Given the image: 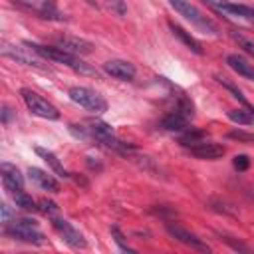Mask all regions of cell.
<instances>
[{
	"label": "cell",
	"mask_w": 254,
	"mask_h": 254,
	"mask_svg": "<svg viewBox=\"0 0 254 254\" xmlns=\"http://www.w3.org/2000/svg\"><path fill=\"white\" fill-rule=\"evenodd\" d=\"M28 46L34 48V52H38L42 58L52 60V62L62 64V65H67V67H71V69L77 71V73H83V75H97V71H95L93 67H89L79 56L69 54V52H65V50L58 48V46H42V44H36V42H28Z\"/></svg>",
	"instance_id": "6da1fadb"
},
{
	"label": "cell",
	"mask_w": 254,
	"mask_h": 254,
	"mask_svg": "<svg viewBox=\"0 0 254 254\" xmlns=\"http://www.w3.org/2000/svg\"><path fill=\"white\" fill-rule=\"evenodd\" d=\"M4 234L10 236L12 240H20V242H28V244H44L46 242L44 232L38 230L36 220H32V218H12V220L4 222Z\"/></svg>",
	"instance_id": "7a4b0ae2"
},
{
	"label": "cell",
	"mask_w": 254,
	"mask_h": 254,
	"mask_svg": "<svg viewBox=\"0 0 254 254\" xmlns=\"http://www.w3.org/2000/svg\"><path fill=\"white\" fill-rule=\"evenodd\" d=\"M67 95H69V99L73 103H77L79 107H83V109H87V111H91L95 115H101V113L107 111V99L99 91H95L91 87L73 85V87L67 89Z\"/></svg>",
	"instance_id": "3957f363"
},
{
	"label": "cell",
	"mask_w": 254,
	"mask_h": 254,
	"mask_svg": "<svg viewBox=\"0 0 254 254\" xmlns=\"http://www.w3.org/2000/svg\"><path fill=\"white\" fill-rule=\"evenodd\" d=\"M185 20H189L194 28H198L200 32H204V34H212V36H216L218 34V26L210 20V18H206L196 6H192L189 0H167Z\"/></svg>",
	"instance_id": "277c9868"
},
{
	"label": "cell",
	"mask_w": 254,
	"mask_h": 254,
	"mask_svg": "<svg viewBox=\"0 0 254 254\" xmlns=\"http://www.w3.org/2000/svg\"><path fill=\"white\" fill-rule=\"evenodd\" d=\"M20 95H22L26 107H28L34 115H38V117H42V119H50V121L60 119L58 107H56L54 103H50L48 99H44L40 93L28 89V87H22V89H20Z\"/></svg>",
	"instance_id": "5b68a950"
},
{
	"label": "cell",
	"mask_w": 254,
	"mask_h": 254,
	"mask_svg": "<svg viewBox=\"0 0 254 254\" xmlns=\"http://www.w3.org/2000/svg\"><path fill=\"white\" fill-rule=\"evenodd\" d=\"M87 127H89L91 137L97 139L99 143H103L107 149H113V151L123 153V155H129V145L123 143V141L115 135V131H113V127H111L109 123H103V121H91Z\"/></svg>",
	"instance_id": "8992f818"
},
{
	"label": "cell",
	"mask_w": 254,
	"mask_h": 254,
	"mask_svg": "<svg viewBox=\"0 0 254 254\" xmlns=\"http://www.w3.org/2000/svg\"><path fill=\"white\" fill-rule=\"evenodd\" d=\"M52 226H54V230L62 236V240H64L65 244H69L71 248L79 250V248H85V246H87V240L83 238V234H81L71 222H67L65 218L52 216Z\"/></svg>",
	"instance_id": "52a82bcc"
},
{
	"label": "cell",
	"mask_w": 254,
	"mask_h": 254,
	"mask_svg": "<svg viewBox=\"0 0 254 254\" xmlns=\"http://www.w3.org/2000/svg\"><path fill=\"white\" fill-rule=\"evenodd\" d=\"M2 54L20 62V64H26V65H42V56L38 52H34V48H30L28 42H24V44H4Z\"/></svg>",
	"instance_id": "ba28073f"
},
{
	"label": "cell",
	"mask_w": 254,
	"mask_h": 254,
	"mask_svg": "<svg viewBox=\"0 0 254 254\" xmlns=\"http://www.w3.org/2000/svg\"><path fill=\"white\" fill-rule=\"evenodd\" d=\"M165 230L175 238V240H179L181 244H185V246H190V248H194V250H200V252H208L210 248H208V244H204L196 234H192L190 230H187L185 226H181L179 222H173V220H167L165 222Z\"/></svg>",
	"instance_id": "9c48e42d"
},
{
	"label": "cell",
	"mask_w": 254,
	"mask_h": 254,
	"mask_svg": "<svg viewBox=\"0 0 254 254\" xmlns=\"http://www.w3.org/2000/svg\"><path fill=\"white\" fill-rule=\"evenodd\" d=\"M54 44L69 54H75V56H87L93 52V42L85 40V38H79V36H56L54 38Z\"/></svg>",
	"instance_id": "30bf717a"
},
{
	"label": "cell",
	"mask_w": 254,
	"mask_h": 254,
	"mask_svg": "<svg viewBox=\"0 0 254 254\" xmlns=\"http://www.w3.org/2000/svg\"><path fill=\"white\" fill-rule=\"evenodd\" d=\"M187 149L194 159H200V161H216V159L224 157V153H226V149L220 143H212V141H206V139L196 143V145H190Z\"/></svg>",
	"instance_id": "8fae6325"
},
{
	"label": "cell",
	"mask_w": 254,
	"mask_h": 254,
	"mask_svg": "<svg viewBox=\"0 0 254 254\" xmlns=\"http://www.w3.org/2000/svg\"><path fill=\"white\" fill-rule=\"evenodd\" d=\"M103 71L107 75L119 79V81H133L135 73H137L135 65L127 60H109V62L103 64Z\"/></svg>",
	"instance_id": "7c38bea8"
},
{
	"label": "cell",
	"mask_w": 254,
	"mask_h": 254,
	"mask_svg": "<svg viewBox=\"0 0 254 254\" xmlns=\"http://www.w3.org/2000/svg\"><path fill=\"white\" fill-rule=\"evenodd\" d=\"M0 175H2V185L6 190L16 192L24 189V177L20 173V169L12 163H2L0 165Z\"/></svg>",
	"instance_id": "4fadbf2b"
},
{
	"label": "cell",
	"mask_w": 254,
	"mask_h": 254,
	"mask_svg": "<svg viewBox=\"0 0 254 254\" xmlns=\"http://www.w3.org/2000/svg\"><path fill=\"white\" fill-rule=\"evenodd\" d=\"M28 179H30L34 185H38L40 189L48 190V192H60V183H58L50 173H46V171H42V169H38V167H30V169H28Z\"/></svg>",
	"instance_id": "5bb4252c"
},
{
	"label": "cell",
	"mask_w": 254,
	"mask_h": 254,
	"mask_svg": "<svg viewBox=\"0 0 254 254\" xmlns=\"http://www.w3.org/2000/svg\"><path fill=\"white\" fill-rule=\"evenodd\" d=\"M189 117L187 115H183L179 109H175V111H171L169 115H165L163 119H161V127L163 129H167V131H185V129H189Z\"/></svg>",
	"instance_id": "9a60e30c"
},
{
	"label": "cell",
	"mask_w": 254,
	"mask_h": 254,
	"mask_svg": "<svg viewBox=\"0 0 254 254\" xmlns=\"http://www.w3.org/2000/svg\"><path fill=\"white\" fill-rule=\"evenodd\" d=\"M226 64H228V67L234 69L238 75H242V77L254 81V65L248 64L242 56H238V54H228V56H226Z\"/></svg>",
	"instance_id": "2e32d148"
},
{
	"label": "cell",
	"mask_w": 254,
	"mask_h": 254,
	"mask_svg": "<svg viewBox=\"0 0 254 254\" xmlns=\"http://www.w3.org/2000/svg\"><path fill=\"white\" fill-rule=\"evenodd\" d=\"M34 151H36V155H40V157L50 165V169H52L58 177H62V179H71V173L60 163V159H58L52 151H48V149H44V147H36Z\"/></svg>",
	"instance_id": "e0dca14e"
},
{
	"label": "cell",
	"mask_w": 254,
	"mask_h": 254,
	"mask_svg": "<svg viewBox=\"0 0 254 254\" xmlns=\"http://www.w3.org/2000/svg\"><path fill=\"white\" fill-rule=\"evenodd\" d=\"M169 28H171V32H173V34H175V36H177V38H179L190 52H194V54H198V56L202 54V46H200V44H198L187 30H183V28H181L179 24H175V22H169Z\"/></svg>",
	"instance_id": "ac0fdd59"
},
{
	"label": "cell",
	"mask_w": 254,
	"mask_h": 254,
	"mask_svg": "<svg viewBox=\"0 0 254 254\" xmlns=\"http://www.w3.org/2000/svg\"><path fill=\"white\" fill-rule=\"evenodd\" d=\"M228 119L238 123V125H252L254 123V107H246V109H230L228 111Z\"/></svg>",
	"instance_id": "d6986e66"
},
{
	"label": "cell",
	"mask_w": 254,
	"mask_h": 254,
	"mask_svg": "<svg viewBox=\"0 0 254 254\" xmlns=\"http://www.w3.org/2000/svg\"><path fill=\"white\" fill-rule=\"evenodd\" d=\"M12 196H14V204H16L18 208H22V210H26V212L38 210V202H36L28 192H24V189H22V190L12 192Z\"/></svg>",
	"instance_id": "ffe728a7"
},
{
	"label": "cell",
	"mask_w": 254,
	"mask_h": 254,
	"mask_svg": "<svg viewBox=\"0 0 254 254\" xmlns=\"http://www.w3.org/2000/svg\"><path fill=\"white\" fill-rule=\"evenodd\" d=\"M204 139H206V131H202V129H185V133L181 135L179 141H181L183 147H190V145H196Z\"/></svg>",
	"instance_id": "44dd1931"
},
{
	"label": "cell",
	"mask_w": 254,
	"mask_h": 254,
	"mask_svg": "<svg viewBox=\"0 0 254 254\" xmlns=\"http://www.w3.org/2000/svg\"><path fill=\"white\" fill-rule=\"evenodd\" d=\"M214 79H216V81H218V83H220V85H222L224 89H228V91L232 93V97H236V99H238V101H240V103H242L244 107H250L248 99H246V97L242 95V91H240V89H238V87H236L234 83H230V81H228L226 77H222V75H214Z\"/></svg>",
	"instance_id": "7402d4cb"
},
{
	"label": "cell",
	"mask_w": 254,
	"mask_h": 254,
	"mask_svg": "<svg viewBox=\"0 0 254 254\" xmlns=\"http://www.w3.org/2000/svg\"><path fill=\"white\" fill-rule=\"evenodd\" d=\"M109 232H111V238L115 240V244L119 246V250H123V252H131V254L135 252V248H131V246L127 244V238H125V234L121 232V228H119V226H115V224H113V226L109 228Z\"/></svg>",
	"instance_id": "603a6c76"
},
{
	"label": "cell",
	"mask_w": 254,
	"mask_h": 254,
	"mask_svg": "<svg viewBox=\"0 0 254 254\" xmlns=\"http://www.w3.org/2000/svg\"><path fill=\"white\" fill-rule=\"evenodd\" d=\"M228 139H234L238 143H246V145H254V133H248L244 129H232L226 133Z\"/></svg>",
	"instance_id": "cb8c5ba5"
},
{
	"label": "cell",
	"mask_w": 254,
	"mask_h": 254,
	"mask_svg": "<svg viewBox=\"0 0 254 254\" xmlns=\"http://www.w3.org/2000/svg\"><path fill=\"white\" fill-rule=\"evenodd\" d=\"M69 133H71L75 139H81V141L93 139L91 133H89V127H85V125H75V123H71V125H69Z\"/></svg>",
	"instance_id": "d4e9b609"
},
{
	"label": "cell",
	"mask_w": 254,
	"mask_h": 254,
	"mask_svg": "<svg viewBox=\"0 0 254 254\" xmlns=\"http://www.w3.org/2000/svg\"><path fill=\"white\" fill-rule=\"evenodd\" d=\"M177 109H179L183 115H187L189 119L194 117V105H192V101H190L189 97H181L179 103H177Z\"/></svg>",
	"instance_id": "484cf974"
},
{
	"label": "cell",
	"mask_w": 254,
	"mask_h": 254,
	"mask_svg": "<svg viewBox=\"0 0 254 254\" xmlns=\"http://www.w3.org/2000/svg\"><path fill=\"white\" fill-rule=\"evenodd\" d=\"M38 210H40V212H44V214H48V216L52 218V216H56V214H58V204H56V202H52V200H48V198H42V200L38 202Z\"/></svg>",
	"instance_id": "4316f807"
},
{
	"label": "cell",
	"mask_w": 254,
	"mask_h": 254,
	"mask_svg": "<svg viewBox=\"0 0 254 254\" xmlns=\"http://www.w3.org/2000/svg\"><path fill=\"white\" fill-rule=\"evenodd\" d=\"M204 4H208L210 8L222 12V14H228L230 16V0H202Z\"/></svg>",
	"instance_id": "83f0119b"
},
{
	"label": "cell",
	"mask_w": 254,
	"mask_h": 254,
	"mask_svg": "<svg viewBox=\"0 0 254 254\" xmlns=\"http://www.w3.org/2000/svg\"><path fill=\"white\" fill-rule=\"evenodd\" d=\"M232 38L238 42V46H240L244 52H248V54L254 58V42H252V40H248V38H244V36H240V34H236V32H232Z\"/></svg>",
	"instance_id": "f1b7e54d"
},
{
	"label": "cell",
	"mask_w": 254,
	"mask_h": 254,
	"mask_svg": "<svg viewBox=\"0 0 254 254\" xmlns=\"http://www.w3.org/2000/svg\"><path fill=\"white\" fill-rule=\"evenodd\" d=\"M109 4V8L117 14V16H125L127 14V2L125 0H105Z\"/></svg>",
	"instance_id": "f546056e"
},
{
	"label": "cell",
	"mask_w": 254,
	"mask_h": 254,
	"mask_svg": "<svg viewBox=\"0 0 254 254\" xmlns=\"http://www.w3.org/2000/svg\"><path fill=\"white\" fill-rule=\"evenodd\" d=\"M232 165H234V169L236 171H246L248 167H250V159H248V155H236L234 159H232Z\"/></svg>",
	"instance_id": "4dcf8cb0"
},
{
	"label": "cell",
	"mask_w": 254,
	"mask_h": 254,
	"mask_svg": "<svg viewBox=\"0 0 254 254\" xmlns=\"http://www.w3.org/2000/svg\"><path fill=\"white\" fill-rule=\"evenodd\" d=\"M220 240H224L230 248H234V250H238V252H252L250 246H246V244H242V242H236V240H232L230 236H222V234H220Z\"/></svg>",
	"instance_id": "1f68e13d"
},
{
	"label": "cell",
	"mask_w": 254,
	"mask_h": 254,
	"mask_svg": "<svg viewBox=\"0 0 254 254\" xmlns=\"http://www.w3.org/2000/svg\"><path fill=\"white\" fill-rule=\"evenodd\" d=\"M85 2H87L89 6H95V8H97V2H95V0H85Z\"/></svg>",
	"instance_id": "d6a6232c"
}]
</instances>
